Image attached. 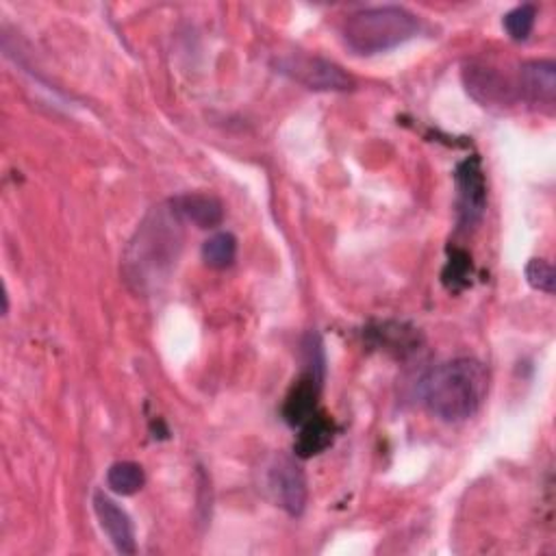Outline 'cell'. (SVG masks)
Masks as SVG:
<instances>
[{
  "instance_id": "cell-8",
  "label": "cell",
  "mask_w": 556,
  "mask_h": 556,
  "mask_svg": "<svg viewBox=\"0 0 556 556\" xmlns=\"http://www.w3.org/2000/svg\"><path fill=\"white\" fill-rule=\"evenodd\" d=\"M519 93L534 106L554 111L556 65L552 61H530L519 74Z\"/></svg>"
},
{
  "instance_id": "cell-13",
  "label": "cell",
  "mask_w": 556,
  "mask_h": 556,
  "mask_svg": "<svg viewBox=\"0 0 556 556\" xmlns=\"http://www.w3.org/2000/svg\"><path fill=\"white\" fill-rule=\"evenodd\" d=\"M534 17H536V9H534L532 4H519V7L510 9V11L504 15V28H506V33H508L515 41H523V39H528V35L532 33Z\"/></svg>"
},
{
  "instance_id": "cell-1",
  "label": "cell",
  "mask_w": 556,
  "mask_h": 556,
  "mask_svg": "<svg viewBox=\"0 0 556 556\" xmlns=\"http://www.w3.org/2000/svg\"><path fill=\"white\" fill-rule=\"evenodd\" d=\"M489 391V371L476 358H454L434 367L421 384L426 408L443 421H465L478 413Z\"/></svg>"
},
{
  "instance_id": "cell-10",
  "label": "cell",
  "mask_w": 556,
  "mask_h": 556,
  "mask_svg": "<svg viewBox=\"0 0 556 556\" xmlns=\"http://www.w3.org/2000/svg\"><path fill=\"white\" fill-rule=\"evenodd\" d=\"M332 439H334L332 419L326 417L324 413H315L300 426V434L293 443V452L298 458H311L328 450L332 445Z\"/></svg>"
},
{
  "instance_id": "cell-11",
  "label": "cell",
  "mask_w": 556,
  "mask_h": 556,
  "mask_svg": "<svg viewBox=\"0 0 556 556\" xmlns=\"http://www.w3.org/2000/svg\"><path fill=\"white\" fill-rule=\"evenodd\" d=\"M106 484L117 495H132L146 484L143 467L132 460H117L106 471Z\"/></svg>"
},
{
  "instance_id": "cell-15",
  "label": "cell",
  "mask_w": 556,
  "mask_h": 556,
  "mask_svg": "<svg viewBox=\"0 0 556 556\" xmlns=\"http://www.w3.org/2000/svg\"><path fill=\"white\" fill-rule=\"evenodd\" d=\"M526 280L532 289H539L543 293H554V267L545 258H530L526 265Z\"/></svg>"
},
{
  "instance_id": "cell-4",
  "label": "cell",
  "mask_w": 556,
  "mask_h": 556,
  "mask_svg": "<svg viewBox=\"0 0 556 556\" xmlns=\"http://www.w3.org/2000/svg\"><path fill=\"white\" fill-rule=\"evenodd\" d=\"M454 180L458 189V224L473 226L482 219L486 206V182L480 159L469 156L463 163H458Z\"/></svg>"
},
{
  "instance_id": "cell-7",
  "label": "cell",
  "mask_w": 556,
  "mask_h": 556,
  "mask_svg": "<svg viewBox=\"0 0 556 556\" xmlns=\"http://www.w3.org/2000/svg\"><path fill=\"white\" fill-rule=\"evenodd\" d=\"M463 80L467 93L482 104H510L515 96V87L493 67L486 65H467L463 72Z\"/></svg>"
},
{
  "instance_id": "cell-3",
  "label": "cell",
  "mask_w": 556,
  "mask_h": 556,
  "mask_svg": "<svg viewBox=\"0 0 556 556\" xmlns=\"http://www.w3.org/2000/svg\"><path fill=\"white\" fill-rule=\"evenodd\" d=\"M267 489L274 502L289 515L295 517L304 510L306 495H308L306 478L300 465L291 456L287 454L274 456V460L267 467Z\"/></svg>"
},
{
  "instance_id": "cell-6",
  "label": "cell",
  "mask_w": 556,
  "mask_h": 556,
  "mask_svg": "<svg viewBox=\"0 0 556 556\" xmlns=\"http://www.w3.org/2000/svg\"><path fill=\"white\" fill-rule=\"evenodd\" d=\"M93 510H96V517H98L102 530L106 532V536L115 545V549L122 552V554H135L137 552L135 528H132V521H130L128 513L124 508H119L102 491L93 493Z\"/></svg>"
},
{
  "instance_id": "cell-2",
  "label": "cell",
  "mask_w": 556,
  "mask_h": 556,
  "mask_svg": "<svg viewBox=\"0 0 556 556\" xmlns=\"http://www.w3.org/2000/svg\"><path fill=\"white\" fill-rule=\"evenodd\" d=\"M419 30V20L404 7L384 4L354 11L343 22V39L356 54L387 52Z\"/></svg>"
},
{
  "instance_id": "cell-5",
  "label": "cell",
  "mask_w": 556,
  "mask_h": 556,
  "mask_svg": "<svg viewBox=\"0 0 556 556\" xmlns=\"http://www.w3.org/2000/svg\"><path fill=\"white\" fill-rule=\"evenodd\" d=\"M282 72L291 74L295 80L306 85L308 89L321 91H343L352 87V78L334 63L317 56H302L289 59L282 63Z\"/></svg>"
},
{
  "instance_id": "cell-9",
  "label": "cell",
  "mask_w": 556,
  "mask_h": 556,
  "mask_svg": "<svg viewBox=\"0 0 556 556\" xmlns=\"http://www.w3.org/2000/svg\"><path fill=\"white\" fill-rule=\"evenodd\" d=\"M172 211L198 228H215L224 219V206L211 193H182L172 200Z\"/></svg>"
},
{
  "instance_id": "cell-12",
  "label": "cell",
  "mask_w": 556,
  "mask_h": 556,
  "mask_svg": "<svg viewBox=\"0 0 556 556\" xmlns=\"http://www.w3.org/2000/svg\"><path fill=\"white\" fill-rule=\"evenodd\" d=\"M237 256V239L230 232H215L202 243V261L213 269H226Z\"/></svg>"
},
{
  "instance_id": "cell-14",
  "label": "cell",
  "mask_w": 556,
  "mask_h": 556,
  "mask_svg": "<svg viewBox=\"0 0 556 556\" xmlns=\"http://www.w3.org/2000/svg\"><path fill=\"white\" fill-rule=\"evenodd\" d=\"M469 269H471V263H469L467 252L454 250V252L450 254V261H447L445 269H443V285H445L447 289L458 291L460 287L467 285Z\"/></svg>"
}]
</instances>
